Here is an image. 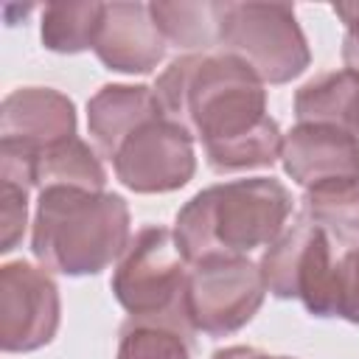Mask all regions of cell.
<instances>
[{"label":"cell","instance_id":"cell-1","mask_svg":"<svg viewBox=\"0 0 359 359\" xmlns=\"http://www.w3.org/2000/svg\"><path fill=\"white\" fill-rule=\"evenodd\" d=\"M157 101L174 123L213 154L269 121L264 81L222 50L177 56L154 84Z\"/></svg>","mask_w":359,"mask_h":359},{"label":"cell","instance_id":"cell-2","mask_svg":"<svg viewBox=\"0 0 359 359\" xmlns=\"http://www.w3.org/2000/svg\"><path fill=\"white\" fill-rule=\"evenodd\" d=\"M292 216V194L275 177L227 180L194 194L174 219V238L194 266L208 258H250L269 247Z\"/></svg>","mask_w":359,"mask_h":359},{"label":"cell","instance_id":"cell-3","mask_svg":"<svg viewBox=\"0 0 359 359\" xmlns=\"http://www.w3.org/2000/svg\"><path fill=\"white\" fill-rule=\"evenodd\" d=\"M129 205L121 194L45 188L31 222L34 258L59 275H98L129 244Z\"/></svg>","mask_w":359,"mask_h":359},{"label":"cell","instance_id":"cell-4","mask_svg":"<svg viewBox=\"0 0 359 359\" xmlns=\"http://www.w3.org/2000/svg\"><path fill=\"white\" fill-rule=\"evenodd\" d=\"M266 292L278 300L297 297L311 317H342L359 325V250L337 247L303 213L261 252Z\"/></svg>","mask_w":359,"mask_h":359},{"label":"cell","instance_id":"cell-5","mask_svg":"<svg viewBox=\"0 0 359 359\" xmlns=\"http://www.w3.org/2000/svg\"><path fill=\"white\" fill-rule=\"evenodd\" d=\"M188 272L191 264L185 261L174 230L146 224L129 238L109 286L129 317L165 323L194 334L185 311Z\"/></svg>","mask_w":359,"mask_h":359},{"label":"cell","instance_id":"cell-6","mask_svg":"<svg viewBox=\"0 0 359 359\" xmlns=\"http://www.w3.org/2000/svg\"><path fill=\"white\" fill-rule=\"evenodd\" d=\"M219 50L241 59L264 84H286L311 65L289 3H219Z\"/></svg>","mask_w":359,"mask_h":359},{"label":"cell","instance_id":"cell-7","mask_svg":"<svg viewBox=\"0 0 359 359\" xmlns=\"http://www.w3.org/2000/svg\"><path fill=\"white\" fill-rule=\"evenodd\" d=\"M266 283L250 258H208L191 266L185 311L194 334L227 337L244 328L261 309Z\"/></svg>","mask_w":359,"mask_h":359},{"label":"cell","instance_id":"cell-8","mask_svg":"<svg viewBox=\"0 0 359 359\" xmlns=\"http://www.w3.org/2000/svg\"><path fill=\"white\" fill-rule=\"evenodd\" d=\"M115 177L135 194H168L191 182L196 171L194 137L160 115L135 129L112 157Z\"/></svg>","mask_w":359,"mask_h":359},{"label":"cell","instance_id":"cell-9","mask_svg":"<svg viewBox=\"0 0 359 359\" xmlns=\"http://www.w3.org/2000/svg\"><path fill=\"white\" fill-rule=\"evenodd\" d=\"M62 320L59 289L45 266L8 261L0 266V348L31 353L45 348Z\"/></svg>","mask_w":359,"mask_h":359},{"label":"cell","instance_id":"cell-10","mask_svg":"<svg viewBox=\"0 0 359 359\" xmlns=\"http://www.w3.org/2000/svg\"><path fill=\"white\" fill-rule=\"evenodd\" d=\"M76 135V107L53 87H20L0 104V143L31 157Z\"/></svg>","mask_w":359,"mask_h":359},{"label":"cell","instance_id":"cell-11","mask_svg":"<svg viewBox=\"0 0 359 359\" xmlns=\"http://www.w3.org/2000/svg\"><path fill=\"white\" fill-rule=\"evenodd\" d=\"M165 48L149 3H104L93 50L107 70L151 73L163 62Z\"/></svg>","mask_w":359,"mask_h":359},{"label":"cell","instance_id":"cell-12","mask_svg":"<svg viewBox=\"0 0 359 359\" xmlns=\"http://www.w3.org/2000/svg\"><path fill=\"white\" fill-rule=\"evenodd\" d=\"M283 171L303 188L359 177V143L328 123H297L283 135Z\"/></svg>","mask_w":359,"mask_h":359},{"label":"cell","instance_id":"cell-13","mask_svg":"<svg viewBox=\"0 0 359 359\" xmlns=\"http://www.w3.org/2000/svg\"><path fill=\"white\" fill-rule=\"evenodd\" d=\"M165 115L157 93L146 84H104L87 101V129L104 157H115L121 143L143 123Z\"/></svg>","mask_w":359,"mask_h":359},{"label":"cell","instance_id":"cell-14","mask_svg":"<svg viewBox=\"0 0 359 359\" xmlns=\"http://www.w3.org/2000/svg\"><path fill=\"white\" fill-rule=\"evenodd\" d=\"M294 118L337 126L359 143V76L342 67L309 79L294 93Z\"/></svg>","mask_w":359,"mask_h":359},{"label":"cell","instance_id":"cell-15","mask_svg":"<svg viewBox=\"0 0 359 359\" xmlns=\"http://www.w3.org/2000/svg\"><path fill=\"white\" fill-rule=\"evenodd\" d=\"M31 182L34 188H81V191H104L107 171L93 149L81 137H67L56 146L42 149L31 160Z\"/></svg>","mask_w":359,"mask_h":359},{"label":"cell","instance_id":"cell-16","mask_svg":"<svg viewBox=\"0 0 359 359\" xmlns=\"http://www.w3.org/2000/svg\"><path fill=\"white\" fill-rule=\"evenodd\" d=\"M149 8L165 45L182 53H208L219 48V0H154Z\"/></svg>","mask_w":359,"mask_h":359},{"label":"cell","instance_id":"cell-17","mask_svg":"<svg viewBox=\"0 0 359 359\" xmlns=\"http://www.w3.org/2000/svg\"><path fill=\"white\" fill-rule=\"evenodd\" d=\"M303 216L342 250H359V177L303 191Z\"/></svg>","mask_w":359,"mask_h":359},{"label":"cell","instance_id":"cell-18","mask_svg":"<svg viewBox=\"0 0 359 359\" xmlns=\"http://www.w3.org/2000/svg\"><path fill=\"white\" fill-rule=\"evenodd\" d=\"M104 3H48L42 8L39 36L53 53H81L95 45Z\"/></svg>","mask_w":359,"mask_h":359},{"label":"cell","instance_id":"cell-19","mask_svg":"<svg viewBox=\"0 0 359 359\" xmlns=\"http://www.w3.org/2000/svg\"><path fill=\"white\" fill-rule=\"evenodd\" d=\"M191 337L165 323L129 317L121 325L115 359H191Z\"/></svg>","mask_w":359,"mask_h":359},{"label":"cell","instance_id":"cell-20","mask_svg":"<svg viewBox=\"0 0 359 359\" xmlns=\"http://www.w3.org/2000/svg\"><path fill=\"white\" fill-rule=\"evenodd\" d=\"M28 194L31 188L11 180H0V252H11L25 236Z\"/></svg>","mask_w":359,"mask_h":359},{"label":"cell","instance_id":"cell-21","mask_svg":"<svg viewBox=\"0 0 359 359\" xmlns=\"http://www.w3.org/2000/svg\"><path fill=\"white\" fill-rule=\"evenodd\" d=\"M342 25H345V36H342V62L345 70L359 76V3L348 6L342 14Z\"/></svg>","mask_w":359,"mask_h":359},{"label":"cell","instance_id":"cell-22","mask_svg":"<svg viewBox=\"0 0 359 359\" xmlns=\"http://www.w3.org/2000/svg\"><path fill=\"white\" fill-rule=\"evenodd\" d=\"M213 359H294V356H272V353L258 351V348H250V345H233V348L216 351Z\"/></svg>","mask_w":359,"mask_h":359}]
</instances>
